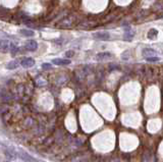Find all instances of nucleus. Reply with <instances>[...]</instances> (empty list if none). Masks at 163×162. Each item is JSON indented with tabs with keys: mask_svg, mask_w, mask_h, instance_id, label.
Listing matches in <instances>:
<instances>
[{
	"mask_svg": "<svg viewBox=\"0 0 163 162\" xmlns=\"http://www.w3.org/2000/svg\"><path fill=\"white\" fill-rule=\"evenodd\" d=\"M25 48H26V50H28V51L34 52L38 49V43H37L35 40H29V41H27L26 44H25Z\"/></svg>",
	"mask_w": 163,
	"mask_h": 162,
	"instance_id": "f257e3e1",
	"label": "nucleus"
},
{
	"mask_svg": "<svg viewBox=\"0 0 163 162\" xmlns=\"http://www.w3.org/2000/svg\"><path fill=\"white\" fill-rule=\"evenodd\" d=\"M9 51L12 55H15L17 53V46H15L13 43H10L9 44Z\"/></svg>",
	"mask_w": 163,
	"mask_h": 162,
	"instance_id": "ddd939ff",
	"label": "nucleus"
},
{
	"mask_svg": "<svg viewBox=\"0 0 163 162\" xmlns=\"http://www.w3.org/2000/svg\"><path fill=\"white\" fill-rule=\"evenodd\" d=\"M17 66H18V62H17V61H15V60L10 61V62L6 65V67L8 69H14V68H16Z\"/></svg>",
	"mask_w": 163,
	"mask_h": 162,
	"instance_id": "f8f14e48",
	"label": "nucleus"
},
{
	"mask_svg": "<svg viewBox=\"0 0 163 162\" xmlns=\"http://www.w3.org/2000/svg\"><path fill=\"white\" fill-rule=\"evenodd\" d=\"M35 64V60L31 57H26V58H23L21 61V65L25 68H29V67L34 66Z\"/></svg>",
	"mask_w": 163,
	"mask_h": 162,
	"instance_id": "f03ea898",
	"label": "nucleus"
},
{
	"mask_svg": "<svg viewBox=\"0 0 163 162\" xmlns=\"http://www.w3.org/2000/svg\"><path fill=\"white\" fill-rule=\"evenodd\" d=\"M21 34L23 35V36H26V37H33L35 35V33L33 32V31L31 30H26V29H23V30H21Z\"/></svg>",
	"mask_w": 163,
	"mask_h": 162,
	"instance_id": "9d476101",
	"label": "nucleus"
},
{
	"mask_svg": "<svg viewBox=\"0 0 163 162\" xmlns=\"http://www.w3.org/2000/svg\"><path fill=\"white\" fill-rule=\"evenodd\" d=\"M129 51H125V53H122V55H121V58L123 59V60H127V59H129Z\"/></svg>",
	"mask_w": 163,
	"mask_h": 162,
	"instance_id": "dca6fc26",
	"label": "nucleus"
},
{
	"mask_svg": "<svg viewBox=\"0 0 163 162\" xmlns=\"http://www.w3.org/2000/svg\"><path fill=\"white\" fill-rule=\"evenodd\" d=\"M42 68L43 69H50L51 68V64H50V63H43V64H42Z\"/></svg>",
	"mask_w": 163,
	"mask_h": 162,
	"instance_id": "f3484780",
	"label": "nucleus"
},
{
	"mask_svg": "<svg viewBox=\"0 0 163 162\" xmlns=\"http://www.w3.org/2000/svg\"><path fill=\"white\" fill-rule=\"evenodd\" d=\"M125 37L127 38V40H131L134 36H135V32L133 30H131V29H127L125 31Z\"/></svg>",
	"mask_w": 163,
	"mask_h": 162,
	"instance_id": "1a4fd4ad",
	"label": "nucleus"
},
{
	"mask_svg": "<svg viewBox=\"0 0 163 162\" xmlns=\"http://www.w3.org/2000/svg\"><path fill=\"white\" fill-rule=\"evenodd\" d=\"M95 39L98 40H102V41H106V40H109L110 35L106 32H98V33H94L93 34Z\"/></svg>",
	"mask_w": 163,
	"mask_h": 162,
	"instance_id": "7ed1b4c3",
	"label": "nucleus"
},
{
	"mask_svg": "<svg viewBox=\"0 0 163 162\" xmlns=\"http://www.w3.org/2000/svg\"><path fill=\"white\" fill-rule=\"evenodd\" d=\"M112 57L111 53L109 52H102V53H99L96 56V59L99 61H103V60H107V59H110Z\"/></svg>",
	"mask_w": 163,
	"mask_h": 162,
	"instance_id": "39448f33",
	"label": "nucleus"
},
{
	"mask_svg": "<svg viewBox=\"0 0 163 162\" xmlns=\"http://www.w3.org/2000/svg\"><path fill=\"white\" fill-rule=\"evenodd\" d=\"M73 16H71V17H66L65 20H63L62 22L60 23L59 24V26L60 27H71V26H73Z\"/></svg>",
	"mask_w": 163,
	"mask_h": 162,
	"instance_id": "6e6552de",
	"label": "nucleus"
},
{
	"mask_svg": "<svg viewBox=\"0 0 163 162\" xmlns=\"http://www.w3.org/2000/svg\"><path fill=\"white\" fill-rule=\"evenodd\" d=\"M64 55H65V57H66V58H71V57L75 55V51H73V50H68V51L65 52Z\"/></svg>",
	"mask_w": 163,
	"mask_h": 162,
	"instance_id": "4468645a",
	"label": "nucleus"
},
{
	"mask_svg": "<svg viewBox=\"0 0 163 162\" xmlns=\"http://www.w3.org/2000/svg\"><path fill=\"white\" fill-rule=\"evenodd\" d=\"M5 162H8V161H5Z\"/></svg>",
	"mask_w": 163,
	"mask_h": 162,
	"instance_id": "a211bd4d",
	"label": "nucleus"
},
{
	"mask_svg": "<svg viewBox=\"0 0 163 162\" xmlns=\"http://www.w3.org/2000/svg\"><path fill=\"white\" fill-rule=\"evenodd\" d=\"M53 64L55 65H67L71 63V60L69 59H63V58H55L52 60Z\"/></svg>",
	"mask_w": 163,
	"mask_h": 162,
	"instance_id": "423d86ee",
	"label": "nucleus"
},
{
	"mask_svg": "<svg viewBox=\"0 0 163 162\" xmlns=\"http://www.w3.org/2000/svg\"><path fill=\"white\" fill-rule=\"evenodd\" d=\"M9 42L6 40H0V50L2 52L9 51Z\"/></svg>",
	"mask_w": 163,
	"mask_h": 162,
	"instance_id": "0eeeda50",
	"label": "nucleus"
},
{
	"mask_svg": "<svg viewBox=\"0 0 163 162\" xmlns=\"http://www.w3.org/2000/svg\"><path fill=\"white\" fill-rule=\"evenodd\" d=\"M146 60L148 61V62H157V61H159V58L158 57H148V58H146Z\"/></svg>",
	"mask_w": 163,
	"mask_h": 162,
	"instance_id": "2eb2a0df",
	"label": "nucleus"
},
{
	"mask_svg": "<svg viewBox=\"0 0 163 162\" xmlns=\"http://www.w3.org/2000/svg\"><path fill=\"white\" fill-rule=\"evenodd\" d=\"M142 54H143V56H144L145 58H148V57L155 56L157 54V52L155 51V50L151 49V48H145V49H143V51H142Z\"/></svg>",
	"mask_w": 163,
	"mask_h": 162,
	"instance_id": "20e7f679",
	"label": "nucleus"
},
{
	"mask_svg": "<svg viewBox=\"0 0 163 162\" xmlns=\"http://www.w3.org/2000/svg\"><path fill=\"white\" fill-rule=\"evenodd\" d=\"M157 35H158V32H157V31L155 30V29H151V30L148 32V35H147V37H148L149 39H155Z\"/></svg>",
	"mask_w": 163,
	"mask_h": 162,
	"instance_id": "9b49d317",
	"label": "nucleus"
}]
</instances>
